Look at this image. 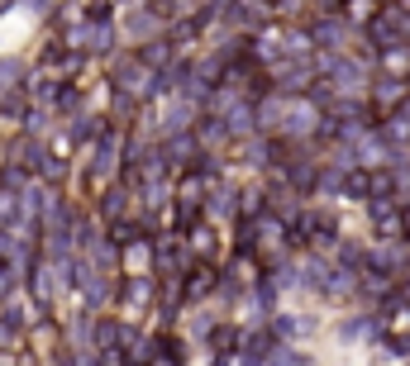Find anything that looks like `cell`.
<instances>
[]
</instances>
